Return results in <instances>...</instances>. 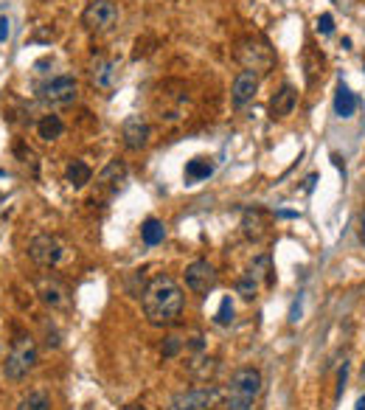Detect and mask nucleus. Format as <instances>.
<instances>
[{"instance_id":"obj_1","label":"nucleus","mask_w":365,"mask_h":410,"mask_svg":"<svg viewBox=\"0 0 365 410\" xmlns=\"http://www.w3.org/2000/svg\"><path fill=\"white\" fill-rule=\"evenodd\" d=\"M143 315L152 326H174L186 306V295H182L180 284L171 276H155L143 287Z\"/></svg>"},{"instance_id":"obj_2","label":"nucleus","mask_w":365,"mask_h":410,"mask_svg":"<svg viewBox=\"0 0 365 410\" xmlns=\"http://www.w3.org/2000/svg\"><path fill=\"white\" fill-rule=\"evenodd\" d=\"M234 57H236V62L242 68L256 71V73H267L275 65V54H273L270 43L262 34H245L242 40H236Z\"/></svg>"},{"instance_id":"obj_3","label":"nucleus","mask_w":365,"mask_h":410,"mask_svg":"<svg viewBox=\"0 0 365 410\" xmlns=\"http://www.w3.org/2000/svg\"><path fill=\"white\" fill-rule=\"evenodd\" d=\"M259 393H262V374L256 368H239L231 376L225 410H253Z\"/></svg>"},{"instance_id":"obj_4","label":"nucleus","mask_w":365,"mask_h":410,"mask_svg":"<svg viewBox=\"0 0 365 410\" xmlns=\"http://www.w3.org/2000/svg\"><path fill=\"white\" fill-rule=\"evenodd\" d=\"M37 365V343L29 334H17V340L12 343L6 362H3V374L9 379H23L29 376V371Z\"/></svg>"},{"instance_id":"obj_5","label":"nucleus","mask_w":365,"mask_h":410,"mask_svg":"<svg viewBox=\"0 0 365 410\" xmlns=\"http://www.w3.org/2000/svg\"><path fill=\"white\" fill-rule=\"evenodd\" d=\"M82 23L87 31H96V34H107L118 26V6L113 0H90L82 12Z\"/></svg>"},{"instance_id":"obj_6","label":"nucleus","mask_w":365,"mask_h":410,"mask_svg":"<svg viewBox=\"0 0 365 410\" xmlns=\"http://www.w3.org/2000/svg\"><path fill=\"white\" fill-rule=\"evenodd\" d=\"M29 256H31V262L40 264V267H57V264L62 262V256H65V248H62V242H59L57 236L40 234V236H34V239L29 242Z\"/></svg>"},{"instance_id":"obj_7","label":"nucleus","mask_w":365,"mask_h":410,"mask_svg":"<svg viewBox=\"0 0 365 410\" xmlns=\"http://www.w3.org/2000/svg\"><path fill=\"white\" fill-rule=\"evenodd\" d=\"M79 96V85L73 76H57L51 82H45L40 87V99L51 107H65V104H73Z\"/></svg>"},{"instance_id":"obj_8","label":"nucleus","mask_w":365,"mask_h":410,"mask_svg":"<svg viewBox=\"0 0 365 410\" xmlns=\"http://www.w3.org/2000/svg\"><path fill=\"white\" fill-rule=\"evenodd\" d=\"M220 399V390L214 385H200L192 390H182L171 399V410H211Z\"/></svg>"},{"instance_id":"obj_9","label":"nucleus","mask_w":365,"mask_h":410,"mask_svg":"<svg viewBox=\"0 0 365 410\" xmlns=\"http://www.w3.org/2000/svg\"><path fill=\"white\" fill-rule=\"evenodd\" d=\"M186 287H189L194 295H203V298H206V295L217 287V270H214V264L206 262V259L192 262V264L186 267Z\"/></svg>"},{"instance_id":"obj_10","label":"nucleus","mask_w":365,"mask_h":410,"mask_svg":"<svg viewBox=\"0 0 365 410\" xmlns=\"http://www.w3.org/2000/svg\"><path fill=\"white\" fill-rule=\"evenodd\" d=\"M259 82H262V73L256 71H239L236 79H234V87H231V104L234 107H245L248 101L256 99V90H259Z\"/></svg>"},{"instance_id":"obj_11","label":"nucleus","mask_w":365,"mask_h":410,"mask_svg":"<svg viewBox=\"0 0 365 410\" xmlns=\"http://www.w3.org/2000/svg\"><path fill=\"white\" fill-rule=\"evenodd\" d=\"M121 138H124V146H127L129 152H141V149L149 143L152 129H149V124H146L141 115H129V118L121 124Z\"/></svg>"},{"instance_id":"obj_12","label":"nucleus","mask_w":365,"mask_h":410,"mask_svg":"<svg viewBox=\"0 0 365 410\" xmlns=\"http://www.w3.org/2000/svg\"><path fill=\"white\" fill-rule=\"evenodd\" d=\"M118 59H96L90 68V79L99 90H113L118 82Z\"/></svg>"},{"instance_id":"obj_13","label":"nucleus","mask_w":365,"mask_h":410,"mask_svg":"<svg viewBox=\"0 0 365 410\" xmlns=\"http://www.w3.org/2000/svg\"><path fill=\"white\" fill-rule=\"evenodd\" d=\"M295 104H298V90H295L292 85H284V87L270 99V118H273V121H281V118L292 115Z\"/></svg>"},{"instance_id":"obj_14","label":"nucleus","mask_w":365,"mask_h":410,"mask_svg":"<svg viewBox=\"0 0 365 410\" xmlns=\"http://www.w3.org/2000/svg\"><path fill=\"white\" fill-rule=\"evenodd\" d=\"M37 290H40V298H43L51 309H65V306H68V290H65L57 278H40V281H37Z\"/></svg>"},{"instance_id":"obj_15","label":"nucleus","mask_w":365,"mask_h":410,"mask_svg":"<svg viewBox=\"0 0 365 410\" xmlns=\"http://www.w3.org/2000/svg\"><path fill=\"white\" fill-rule=\"evenodd\" d=\"M323 68H326L323 54H320V51H315L312 45H306V51H303V71H306L309 85H315L317 79H323Z\"/></svg>"},{"instance_id":"obj_16","label":"nucleus","mask_w":365,"mask_h":410,"mask_svg":"<svg viewBox=\"0 0 365 410\" xmlns=\"http://www.w3.org/2000/svg\"><path fill=\"white\" fill-rule=\"evenodd\" d=\"M242 228H245V236H250V239H262L264 231H267L264 211H262V208H248L245 217H242Z\"/></svg>"},{"instance_id":"obj_17","label":"nucleus","mask_w":365,"mask_h":410,"mask_svg":"<svg viewBox=\"0 0 365 410\" xmlns=\"http://www.w3.org/2000/svg\"><path fill=\"white\" fill-rule=\"evenodd\" d=\"M354 110H357V96L348 90V85H337V93H334V113L340 115V118H351L354 115Z\"/></svg>"},{"instance_id":"obj_18","label":"nucleus","mask_w":365,"mask_h":410,"mask_svg":"<svg viewBox=\"0 0 365 410\" xmlns=\"http://www.w3.org/2000/svg\"><path fill=\"white\" fill-rule=\"evenodd\" d=\"M65 180H68L73 188H85V185L93 180V169H90L85 160H73V163H68V169H65Z\"/></svg>"},{"instance_id":"obj_19","label":"nucleus","mask_w":365,"mask_h":410,"mask_svg":"<svg viewBox=\"0 0 365 410\" xmlns=\"http://www.w3.org/2000/svg\"><path fill=\"white\" fill-rule=\"evenodd\" d=\"M214 174V160L211 157H194L186 163V180L197 183V180H208Z\"/></svg>"},{"instance_id":"obj_20","label":"nucleus","mask_w":365,"mask_h":410,"mask_svg":"<svg viewBox=\"0 0 365 410\" xmlns=\"http://www.w3.org/2000/svg\"><path fill=\"white\" fill-rule=\"evenodd\" d=\"M37 132H40V138L43 141H57V138H62V132H65V124H62V118L59 115H43L40 118V124H37Z\"/></svg>"},{"instance_id":"obj_21","label":"nucleus","mask_w":365,"mask_h":410,"mask_svg":"<svg viewBox=\"0 0 365 410\" xmlns=\"http://www.w3.org/2000/svg\"><path fill=\"white\" fill-rule=\"evenodd\" d=\"M124 177H127V166L118 163V160H113V163H107L104 171L99 174V183L107 185V188H113V191H118V185L124 183Z\"/></svg>"},{"instance_id":"obj_22","label":"nucleus","mask_w":365,"mask_h":410,"mask_svg":"<svg viewBox=\"0 0 365 410\" xmlns=\"http://www.w3.org/2000/svg\"><path fill=\"white\" fill-rule=\"evenodd\" d=\"M141 236H143V245L146 248H155V245H160L166 239V228H163L160 220H146L141 225Z\"/></svg>"},{"instance_id":"obj_23","label":"nucleus","mask_w":365,"mask_h":410,"mask_svg":"<svg viewBox=\"0 0 365 410\" xmlns=\"http://www.w3.org/2000/svg\"><path fill=\"white\" fill-rule=\"evenodd\" d=\"M17 410H51V396L45 390H31L17 402Z\"/></svg>"},{"instance_id":"obj_24","label":"nucleus","mask_w":365,"mask_h":410,"mask_svg":"<svg viewBox=\"0 0 365 410\" xmlns=\"http://www.w3.org/2000/svg\"><path fill=\"white\" fill-rule=\"evenodd\" d=\"M236 290H239V295H242L245 301H253V298H256V292H259V281L248 273V276H242V278H239Z\"/></svg>"},{"instance_id":"obj_25","label":"nucleus","mask_w":365,"mask_h":410,"mask_svg":"<svg viewBox=\"0 0 365 410\" xmlns=\"http://www.w3.org/2000/svg\"><path fill=\"white\" fill-rule=\"evenodd\" d=\"M217 326H231L234 323V301H231V295H225L222 298V304H220V312H217Z\"/></svg>"},{"instance_id":"obj_26","label":"nucleus","mask_w":365,"mask_h":410,"mask_svg":"<svg viewBox=\"0 0 365 410\" xmlns=\"http://www.w3.org/2000/svg\"><path fill=\"white\" fill-rule=\"evenodd\" d=\"M180 346H182V343H180V337L169 334V337H166V343H163V357H166V360H169V357H174V354L180 351Z\"/></svg>"},{"instance_id":"obj_27","label":"nucleus","mask_w":365,"mask_h":410,"mask_svg":"<svg viewBox=\"0 0 365 410\" xmlns=\"http://www.w3.org/2000/svg\"><path fill=\"white\" fill-rule=\"evenodd\" d=\"M317 31L320 34H331L334 31V17L331 15H320L317 17Z\"/></svg>"},{"instance_id":"obj_28","label":"nucleus","mask_w":365,"mask_h":410,"mask_svg":"<svg viewBox=\"0 0 365 410\" xmlns=\"http://www.w3.org/2000/svg\"><path fill=\"white\" fill-rule=\"evenodd\" d=\"M345 376H348V362H343L340 376H337V399H340V396H343V390H345Z\"/></svg>"},{"instance_id":"obj_29","label":"nucleus","mask_w":365,"mask_h":410,"mask_svg":"<svg viewBox=\"0 0 365 410\" xmlns=\"http://www.w3.org/2000/svg\"><path fill=\"white\" fill-rule=\"evenodd\" d=\"M9 34H12V23H9V17H0V43H6Z\"/></svg>"},{"instance_id":"obj_30","label":"nucleus","mask_w":365,"mask_h":410,"mask_svg":"<svg viewBox=\"0 0 365 410\" xmlns=\"http://www.w3.org/2000/svg\"><path fill=\"white\" fill-rule=\"evenodd\" d=\"M278 217H281V220H292V217H295V211H278Z\"/></svg>"},{"instance_id":"obj_31","label":"nucleus","mask_w":365,"mask_h":410,"mask_svg":"<svg viewBox=\"0 0 365 410\" xmlns=\"http://www.w3.org/2000/svg\"><path fill=\"white\" fill-rule=\"evenodd\" d=\"M192 348H203V337H194L192 340Z\"/></svg>"},{"instance_id":"obj_32","label":"nucleus","mask_w":365,"mask_h":410,"mask_svg":"<svg viewBox=\"0 0 365 410\" xmlns=\"http://www.w3.org/2000/svg\"><path fill=\"white\" fill-rule=\"evenodd\" d=\"M354 410H365V396L357 399V407H354Z\"/></svg>"},{"instance_id":"obj_33","label":"nucleus","mask_w":365,"mask_h":410,"mask_svg":"<svg viewBox=\"0 0 365 410\" xmlns=\"http://www.w3.org/2000/svg\"><path fill=\"white\" fill-rule=\"evenodd\" d=\"M359 234H362V245H365V214H362V231Z\"/></svg>"},{"instance_id":"obj_34","label":"nucleus","mask_w":365,"mask_h":410,"mask_svg":"<svg viewBox=\"0 0 365 410\" xmlns=\"http://www.w3.org/2000/svg\"><path fill=\"white\" fill-rule=\"evenodd\" d=\"M362 379H365V365H362Z\"/></svg>"},{"instance_id":"obj_35","label":"nucleus","mask_w":365,"mask_h":410,"mask_svg":"<svg viewBox=\"0 0 365 410\" xmlns=\"http://www.w3.org/2000/svg\"><path fill=\"white\" fill-rule=\"evenodd\" d=\"M0 177H6V171H0Z\"/></svg>"}]
</instances>
